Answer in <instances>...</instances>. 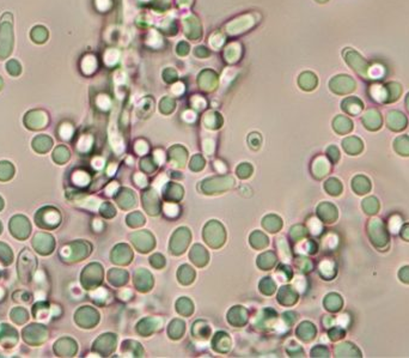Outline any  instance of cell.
I'll use <instances>...</instances> for the list:
<instances>
[{
	"mask_svg": "<svg viewBox=\"0 0 409 358\" xmlns=\"http://www.w3.org/2000/svg\"><path fill=\"white\" fill-rule=\"evenodd\" d=\"M37 268V258L30 249L24 248L19 253L17 260V274L23 284H29Z\"/></svg>",
	"mask_w": 409,
	"mask_h": 358,
	"instance_id": "1",
	"label": "cell"
},
{
	"mask_svg": "<svg viewBox=\"0 0 409 358\" xmlns=\"http://www.w3.org/2000/svg\"><path fill=\"white\" fill-rule=\"evenodd\" d=\"M61 213L54 206H44L35 213V223L45 230L57 229L61 223Z\"/></svg>",
	"mask_w": 409,
	"mask_h": 358,
	"instance_id": "2",
	"label": "cell"
},
{
	"mask_svg": "<svg viewBox=\"0 0 409 358\" xmlns=\"http://www.w3.org/2000/svg\"><path fill=\"white\" fill-rule=\"evenodd\" d=\"M48 328L41 324H30L22 331L23 340L30 346H39L48 339Z\"/></svg>",
	"mask_w": 409,
	"mask_h": 358,
	"instance_id": "3",
	"label": "cell"
},
{
	"mask_svg": "<svg viewBox=\"0 0 409 358\" xmlns=\"http://www.w3.org/2000/svg\"><path fill=\"white\" fill-rule=\"evenodd\" d=\"M89 253H90V246L87 242L75 241L62 247L60 257L65 262H74L88 257Z\"/></svg>",
	"mask_w": 409,
	"mask_h": 358,
	"instance_id": "4",
	"label": "cell"
},
{
	"mask_svg": "<svg viewBox=\"0 0 409 358\" xmlns=\"http://www.w3.org/2000/svg\"><path fill=\"white\" fill-rule=\"evenodd\" d=\"M9 229L15 238L24 241L31 234V224L29 219L23 215H16L10 219Z\"/></svg>",
	"mask_w": 409,
	"mask_h": 358,
	"instance_id": "5",
	"label": "cell"
},
{
	"mask_svg": "<svg viewBox=\"0 0 409 358\" xmlns=\"http://www.w3.org/2000/svg\"><path fill=\"white\" fill-rule=\"evenodd\" d=\"M345 58L349 66L357 72L359 75L365 77L366 79L370 77V66H369L367 62L364 60V58L358 52L353 51L351 48H347V51L345 52Z\"/></svg>",
	"mask_w": 409,
	"mask_h": 358,
	"instance_id": "6",
	"label": "cell"
},
{
	"mask_svg": "<svg viewBox=\"0 0 409 358\" xmlns=\"http://www.w3.org/2000/svg\"><path fill=\"white\" fill-rule=\"evenodd\" d=\"M32 247L38 254L51 255L55 249V240L48 232H37L32 238Z\"/></svg>",
	"mask_w": 409,
	"mask_h": 358,
	"instance_id": "7",
	"label": "cell"
},
{
	"mask_svg": "<svg viewBox=\"0 0 409 358\" xmlns=\"http://www.w3.org/2000/svg\"><path fill=\"white\" fill-rule=\"evenodd\" d=\"M19 341L18 331L11 325H0V347L5 350L13 349Z\"/></svg>",
	"mask_w": 409,
	"mask_h": 358,
	"instance_id": "8",
	"label": "cell"
},
{
	"mask_svg": "<svg viewBox=\"0 0 409 358\" xmlns=\"http://www.w3.org/2000/svg\"><path fill=\"white\" fill-rule=\"evenodd\" d=\"M74 320L80 327L90 328L97 323V313L90 307H81L74 315Z\"/></svg>",
	"mask_w": 409,
	"mask_h": 358,
	"instance_id": "9",
	"label": "cell"
},
{
	"mask_svg": "<svg viewBox=\"0 0 409 358\" xmlns=\"http://www.w3.org/2000/svg\"><path fill=\"white\" fill-rule=\"evenodd\" d=\"M54 352L58 357H72L77 353V343L71 338H61L55 341Z\"/></svg>",
	"mask_w": 409,
	"mask_h": 358,
	"instance_id": "10",
	"label": "cell"
},
{
	"mask_svg": "<svg viewBox=\"0 0 409 358\" xmlns=\"http://www.w3.org/2000/svg\"><path fill=\"white\" fill-rule=\"evenodd\" d=\"M332 90L338 94H347L351 93L355 89V83L348 75H339L335 77L334 79L331 82Z\"/></svg>",
	"mask_w": 409,
	"mask_h": 358,
	"instance_id": "11",
	"label": "cell"
},
{
	"mask_svg": "<svg viewBox=\"0 0 409 358\" xmlns=\"http://www.w3.org/2000/svg\"><path fill=\"white\" fill-rule=\"evenodd\" d=\"M369 229H370V231H369L370 232V237L376 246H383L384 244H387L388 237L384 232L385 230L383 228V224H382L379 219H371L370 224H369Z\"/></svg>",
	"mask_w": 409,
	"mask_h": 358,
	"instance_id": "12",
	"label": "cell"
},
{
	"mask_svg": "<svg viewBox=\"0 0 409 358\" xmlns=\"http://www.w3.org/2000/svg\"><path fill=\"white\" fill-rule=\"evenodd\" d=\"M100 270L97 265H90L81 274V284L84 288H91L100 281Z\"/></svg>",
	"mask_w": 409,
	"mask_h": 358,
	"instance_id": "13",
	"label": "cell"
},
{
	"mask_svg": "<svg viewBox=\"0 0 409 358\" xmlns=\"http://www.w3.org/2000/svg\"><path fill=\"white\" fill-rule=\"evenodd\" d=\"M47 121V115L45 113H42V111H31V113L26 115L25 125L26 127L31 130H39L44 129Z\"/></svg>",
	"mask_w": 409,
	"mask_h": 358,
	"instance_id": "14",
	"label": "cell"
},
{
	"mask_svg": "<svg viewBox=\"0 0 409 358\" xmlns=\"http://www.w3.org/2000/svg\"><path fill=\"white\" fill-rule=\"evenodd\" d=\"M387 124L392 131H401L407 126V119L400 111L391 110L387 114Z\"/></svg>",
	"mask_w": 409,
	"mask_h": 358,
	"instance_id": "15",
	"label": "cell"
},
{
	"mask_svg": "<svg viewBox=\"0 0 409 358\" xmlns=\"http://www.w3.org/2000/svg\"><path fill=\"white\" fill-rule=\"evenodd\" d=\"M32 316L38 321H47L49 317L53 316L52 304L45 301H39L32 307Z\"/></svg>",
	"mask_w": 409,
	"mask_h": 358,
	"instance_id": "16",
	"label": "cell"
},
{
	"mask_svg": "<svg viewBox=\"0 0 409 358\" xmlns=\"http://www.w3.org/2000/svg\"><path fill=\"white\" fill-rule=\"evenodd\" d=\"M361 121L364 123L366 129L371 131L378 130L382 125V117L376 109H369L366 111V113L362 115Z\"/></svg>",
	"mask_w": 409,
	"mask_h": 358,
	"instance_id": "17",
	"label": "cell"
},
{
	"mask_svg": "<svg viewBox=\"0 0 409 358\" xmlns=\"http://www.w3.org/2000/svg\"><path fill=\"white\" fill-rule=\"evenodd\" d=\"M53 146V140L51 137L46 136V134H41L34 138L32 140V149H34L37 153H47Z\"/></svg>",
	"mask_w": 409,
	"mask_h": 358,
	"instance_id": "18",
	"label": "cell"
},
{
	"mask_svg": "<svg viewBox=\"0 0 409 358\" xmlns=\"http://www.w3.org/2000/svg\"><path fill=\"white\" fill-rule=\"evenodd\" d=\"M10 317L16 325H24L28 323V320L30 319V315H29L28 310L25 309L24 307H16L10 311Z\"/></svg>",
	"mask_w": 409,
	"mask_h": 358,
	"instance_id": "19",
	"label": "cell"
},
{
	"mask_svg": "<svg viewBox=\"0 0 409 358\" xmlns=\"http://www.w3.org/2000/svg\"><path fill=\"white\" fill-rule=\"evenodd\" d=\"M15 166L9 161H2L0 162V181L8 182L15 176Z\"/></svg>",
	"mask_w": 409,
	"mask_h": 358,
	"instance_id": "20",
	"label": "cell"
},
{
	"mask_svg": "<svg viewBox=\"0 0 409 358\" xmlns=\"http://www.w3.org/2000/svg\"><path fill=\"white\" fill-rule=\"evenodd\" d=\"M13 261V252L4 242H0V265L9 266Z\"/></svg>",
	"mask_w": 409,
	"mask_h": 358,
	"instance_id": "21",
	"label": "cell"
},
{
	"mask_svg": "<svg viewBox=\"0 0 409 358\" xmlns=\"http://www.w3.org/2000/svg\"><path fill=\"white\" fill-rule=\"evenodd\" d=\"M70 151L66 146H58L53 152V161L57 164H65L70 160Z\"/></svg>",
	"mask_w": 409,
	"mask_h": 358,
	"instance_id": "22",
	"label": "cell"
},
{
	"mask_svg": "<svg viewBox=\"0 0 409 358\" xmlns=\"http://www.w3.org/2000/svg\"><path fill=\"white\" fill-rule=\"evenodd\" d=\"M385 89V101L394 102L396 101L401 94V87L397 83H389Z\"/></svg>",
	"mask_w": 409,
	"mask_h": 358,
	"instance_id": "23",
	"label": "cell"
},
{
	"mask_svg": "<svg viewBox=\"0 0 409 358\" xmlns=\"http://www.w3.org/2000/svg\"><path fill=\"white\" fill-rule=\"evenodd\" d=\"M352 187L358 194H365L366 192L370 190V182H369V180L366 177L358 176L354 179V183H353Z\"/></svg>",
	"mask_w": 409,
	"mask_h": 358,
	"instance_id": "24",
	"label": "cell"
},
{
	"mask_svg": "<svg viewBox=\"0 0 409 358\" xmlns=\"http://www.w3.org/2000/svg\"><path fill=\"white\" fill-rule=\"evenodd\" d=\"M342 108H345L349 114H358L359 111L362 109L364 104L361 103L358 98H347L344 103H342Z\"/></svg>",
	"mask_w": 409,
	"mask_h": 358,
	"instance_id": "25",
	"label": "cell"
},
{
	"mask_svg": "<svg viewBox=\"0 0 409 358\" xmlns=\"http://www.w3.org/2000/svg\"><path fill=\"white\" fill-rule=\"evenodd\" d=\"M395 149L403 156H409V137L402 136L395 140Z\"/></svg>",
	"mask_w": 409,
	"mask_h": 358,
	"instance_id": "26",
	"label": "cell"
},
{
	"mask_svg": "<svg viewBox=\"0 0 409 358\" xmlns=\"http://www.w3.org/2000/svg\"><path fill=\"white\" fill-rule=\"evenodd\" d=\"M345 149L348 151L349 153H358L360 152L362 149V144L358 138H347L345 140Z\"/></svg>",
	"mask_w": 409,
	"mask_h": 358,
	"instance_id": "27",
	"label": "cell"
},
{
	"mask_svg": "<svg viewBox=\"0 0 409 358\" xmlns=\"http://www.w3.org/2000/svg\"><path fill=\"white\" fill-rule=\"evenodd\" d=\"M335 129L340 133H347L352 130V123L348 117L340 116L335 120Z\"/></svg>",
	"mask_w": 409,
	"mask_h": 358,
	"instance_id": "28",
	"label": "cell"
},
{
	"mask_svg": "<svg viewBox=\"0 0 409 358\" xmlns=\"http://www.w3.org/2000/svg\"><path fill=\"white\" fill-rule=\"evenodd\" d=\"M12 298L13 301L18 302V303H29L31 301V294L26 290H18L13 292Z\"/></svg>",
	"mask_w": 409,
	"mask_h": 358,
	"instance_id": "29",
	"label": "cell"
},
{
	"mask_svg": "<svg viewBox=\"0 0 409 358\" xmlns=\"http://www.w3.org/2000/svg\"><path fill=\"white\" fill-rule=\"evenodd\" d=\"M362 209L365 210L369 215H374L378 210V202L375 198H367L362 203Z\"/></svg>",
	"mask_w": 409,
	"mask_h": 358,
	"instance_id": "30",
	"label": "cell"
},
{
	"mask_svg": "<svg viewBox=\"0 0 409 358\" xmlns=\"http://www.w3.org/2000/svg\"><path fill=\"white\" fill-rule=\"evenodd\" d=\"M72 181L77 186H87L90 181V177L85 172H75L72 176Z\"/></svg>",
	"mask_w": 409,
	"mask_h": 358,
	"instance_id": "31",
	"label": "cell"
},
{
	"mask_svg": "<svg viewBox=\"0 0 409 358\" xmlns=\"http://www.w3.org/2000/svg\"><path fill=\"white\" fill-rule=\"evenodd\" d=\"M72 133H73V129H72L71 125L64 124L59 130V134H60L61 139L64 140H70L72 137Z\"/></svg>",
	"mask_w": 409,
	"mask_h": 358,
	"instance_id": "32",
	"label": "cell"
},
{
	"mask_svg": "<svg viewBox=\"0 0 409 358\" xmlns=\"http://www.w3.org/2000/svg\"><path fill=\"white\" fill-rule=\"evenodd\" d=\"M91 143H92L91 137L88 136L81 137L78 142V150L80 151V152H87V151L91 147Z\"/></svg>",
	"mask_w": 409,
	"mask_h": 358,
	"instance_id": "33",
	"label": "cell"
},
{
	"mask_svg": "<svg viewBox=\"0 0 409 358\" xmlns=\"http://www.w3.org/2000/svg\"><path fill=\"white\" fill-rule=\"evenodd\" d=\"M400 275L401 281L404 282V283H409V267H403L402 270L400 271Z\"/></svg>",
	"mask_w": 409,
	"mask_h": 358,
	"instance_id": "34",
	"label": "cell"
},
{
	"mask_svg": "<svg viewBox=\"0 0 409 358\" xmlns=\"http://www.w3.org/2000/svg\"><path fill=\"white\" fill-rule=\"evenodd\" d=\"M92 164H94V168L101 169L102 167H103V160H100V158L94 160V161H92Z\"/></svg>",
	"mask_w": 409,
	"mask_h": 358,
	"instance_id": "35",
	"label": "cell"
},
{
	"mask_svg": "<svg viewBox=\"0 0 409 358\" xmlns=\"http://www.w3.org/2000/svg\"><path fill=\"white\" fill-rule=\"evenodd\" d=\"M5 298V290L3 288H0V302Z\"/></svg>",
	"mask_w": 409,
	"mask_h": 358,
	"instance_id": "36",
	"label": "cell"
},
{
	"mask_svg": "<svg viewBox=\"0 0 409 358\" xmlns=\"http://www.w3.org/2000/svg\"><path fill=\"white\" fill-rule=\"evenodd\" d=\"M3 209H4V199H3L2 196H0V211H2Z\"/></svg>",
	"mask_w": 409,
	"mask_h": 358,
	"instance_id": "37",
	"label": "cell"
},
{
	"mask_svg": "<svg viewBox=\"0 0 409 358\" xmlns=\"http://www.w3.org/2000/svg\"><path fill=\"white\" fill-rule=\"evenodd\" d=\"M405 104H407V109H408V111H409V94H408V96H407V100H405Z\"/></svg>",
	"mask_w": 409,
	"mask_h": 358,
	"instance_id": "38",
	"label": "cell"
},
{
	"mask_svg": "<svg viewBox=\"0 0 409 358\" xmlns=\"http://www.w3.org/2000/svg\"><path fill=\"white\" fill-rule=\"evenodd\" d=\"M2 232H3V224L2 222H0V235H2Z\"/></svg>",
	"mask_w": 409,
	"mask_h": 358,
	"instance_id": "39",
	"label": "cell"
},
{
	"mask_svg": "<svg viewBox=\"0 0 409 358\" xmlns=\"http://www.w3.org/2000/svg\"><path fill=\"white\" fill-rule=\"evenodd\" d=\"M0 278H2V270H0Z\"/></svg>",
	"mask_w": 409,
	"mask_h": 358,
	"instance_id": "40",
	"label": "cell"
},
{
	"mask_svg": "<svg viewBox=\"0 0 409 358\" xmlns=\"http://www.w3.org/2000/svg\"><path fill=\"white\" fill-rule=\"evenodd\" d=\"M319 2H321V3H323V2H325V0H319Z\"/></svg>",
	"mask_w": 409,
	"mask_h": 358,
	"instance_id": "41",
	"label": "cell"
}]
</instances>
